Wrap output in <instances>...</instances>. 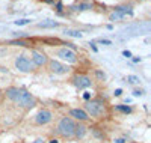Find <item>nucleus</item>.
Segmentation results:
<instances>
[{"label":"nucleus","mask_w":151,"mask_h":143,"mask_svg":"<svg viewBox=\"0 0 151 143\" xmlns=\"http://www.w3.org/2000/svg\"><path fill=\"white\" fill-rule=\"evenodd\" d=\"M5 95L8 99H11L14 104H17V106H20L23 109H32L36 106V98L33 97V94H30L24 87L11 86L5 90Z\"/></svg>","instance_id":"nucleus-1"},{"label":"nucleus","mask_w":151,"mask_h":143,"mask_svg":"<svg viewBox=\"0 0 151 143\" xmlns=\"http://www.w3.org/2000/svg\"><path fill=\"white\" fill-rule=\"evenodd\" d=\"M88 116L89 118H103V116H106V112H107V106H106V102L101 99V98H92L89 101H86L85 104V109H83Z\"/></svg>","instance_id":"nucleus-2"},{"label":"nucleus","mask_w":151,"mask_h":143,"mask_svg":"<svg viewBox=\"0 0 151 143\" xmlns=\"http://www.w3.org/2000/svg\"><path fill=\"white\" fill-rule=\"evenodd\" d=\"M74 127L76 122L70 118V116H62L59 118L58 124H56V134L64 137V139H73L74 137Z\"/></svg>","instance_id":"nucleus-3"},{"label":"nucleus","mask_w":151,"mask_h":143,"mask_svg":"<svg viewBox=\"0 0 151 143\" xmlns=\"http://www.w3.org/2000/svg\"><path fill=\"white\" fill-rule=\"evenodd\" d=\"M14 66H15V69H17L18 72H21V74H30V72H33V71L36 69V66L33 65V62L30 60V57H29L27 54H24V53H21V54H18V56L15 57Z\"/></svg>","instance_id":"nucleus-4"},{"label":"nucleus","mask_w":151,"mask_h":143,"mask_svg":"<svg viewBox=\"0 0 151 143\" xmlns=\"http://www.w3.org/2000/svg\"><path fill=\"white\" fill-rule=\"evenodd\" d=\"M56 57H59L62 62H67V63H76L77 62V53L76 50L70 48V47H62V48H58L55 51Z\"/></svg>","instance_id":"nucleus-5"},{"label":"nucleus","mask_w":151,"mask_h":143,"mask_svg":"<svg viewBox=\"0 0 151 143\" xmlns=\"http://www.w3.org/2000/svg\"><path fill=\"white\" fill-rule=\"evenodd\" d=\"M47 66H48V71H50V72H53V74H56V75H64V74H68V72H70V69H71L67 63L60 62V60H56V59L48 60Z\"/></svg>","instance_id":"nucleus-6"},{"label":"nucleus","mask_w":151,"mask_h":143,"mask_svg":"<svg viewBox=\"0 0 151 143\" xmlns=\"http://www.w3.org/2000/svg\"><path fill=\"white\" fill-rule=\"evenodd\" d=\"M71 82H73V84L77 87L79 90H82V89H88V87H91V86H92L91 77H89V75H86V74H82V72L74 74V77L71 79Z\"/></svg>","instance_id":"nucleus-7"},{"label":"nucleus","mask_w":151,"mask_h":143,"mask_svg":"<svg viewBox=\"0 0 151 143\" xmlns=\"http://www.w3.org/2000/svg\"><path fill=\"white\" fill-rule=\"evenodd\" d=\"M53 118H55V114H53L52 110H48V109H41L40 112L35 114L33 122H35L36 125H47V124H50V122L53 121Z\"/></svg>","instance_id":"nucleus-8"},{"label":"nucleus","mask_w":151,"mask_h":143,"mask_svg":"<svg viewBox=\"0 0 151 143\" xmlns=\"http://www.w3.org/2000/svg\"><path fill=\"white\" fill-rule=\"evenodd\" d=\"M30 60L33 62V65L35 66H45V65L48 63V57H47V54L45 53H42V51H40V50H30Z\"/></svg>","instance_id":"nucleus-9"},{"label":"nucleus","mask_w":151,"mask_h":143,"mask_svg":"<svg viewBox=\"0 0 151 143\" xmlns=\"http://www.w3.org/2000/svg\"><path fill=\"white\" fill-rule=\"evenodd\" d=\"M68 116L76 122H82V124H85V122H88V121H91V118L88 116V113L83 110V109H70V112H68Z\"/></svg>","instance_id":"nucleus-10"},{"label":"nucleus","mask_w":151,"mask_h":143,"mask_svg":"<svg viewBox=\"0 0 151 143\" xmlns=\"http://www.w3.org/2000/svg\"><path fill=\"white\" fill-rule=\"evenodd\" d=\"M88 133V127L82 122H76V127H74V137L76 139H83Z\"/></svg>","instance_id":"nucleus-11"},{"label":"nucleus","mask_w":151,"mask_h":143,"mask_svg":"<svg viewBox=\"0 0 151 143\" xmlns=\"http://www.w3.org/2000/svg\"><path fill=\"white\" fill-rule=\"evenodd\" d=\"M115 12H118V14H121L122 17H125V15H130L132 14V6H116L115 9H113Z\"/></svg>","instance_id":"nucleus-12"},{"label":"nucleus","mask_w":151,"mask_h":143,"mask_svg":"<svg viewBox=\"0 0 151 143\" xmlns=\"http://www.w3.org/2000/svg\"><path fill=\"white\" fill-rule=\"evenodd\" d=\"M115 110H116V112H121V113H124V114L132 113V107H130V106H124V104H116Z\"/></svg>","instance_id":"nucleus-13"},{"label":"nucleus","mask_w":151,"mask_h":143,"mask_svg":"<svg viewBox=\"0 0 151 143\" xmlns=\"http://www.w3.org/2000/svg\"><path fill=\"white\" fill-rule=\"evenodd\" d=\"M9 44L11 45H20V47H29L30 45L29 41H24V39H14V41H11Z\"/></svg>","instance_id":"nucleus-14"},{"label":"nucleus","mask_w":151,"mask_h":143,"mask_svg":"<svg viewBox=\"0 0 151 143\" xmlns=\"http://www.w3.org/2000/svg\"><path fill=\"white\" fill-rule=\"evenodd\" d=\"M76 9H77V11H88V9H92V3L83 2V3H80V5L76 6Z\"/></svg>","instance_id":"nucleus-15"},{"label":"nucleus","mask_w":151,"mask_h":143,"mask_svg":"<svg viewBox=\"0 0 151 143\" xmlns=\"http://www.w3.org/2000/svg\"><path fill=\"white\" fill-rule=\"evenodd\" d=\"M94 72H95V77H97L100 82H104V80H106V72H104L103 69H95Z\"/></svg>","instance_id":"nucleus-16"},{"label":"nucleus","mask_w":151,"mask_h":143,"mask_svg":"<svg viewBox=\"0 0 151 143\" xmlns=\"http://www.w3.org/2000/svg\"><path fill=\"white\" fill-rule=\"evenodd\" d=\"M127 82L130 84H139L141 83V79L137 75H127Z\"/></svg>","instance_id":"nucleus-17"},{"label":"nucleus","mask_w":151,"mask_h":143,"mask_svg":"<svg viewBox=\"0 0 151 143\" xmlns=\"http://www.w3.org/2000/svg\"><path fill=\"white\" fill-rule=\"evenodd\" d=\"M65 35L67 36H73V38H82V33L79 30H70V29H67L65 30Z\"/></svg>","instance_id":"nucleus-18"},{"label":"nucleus","mask_w":151,"mask_h":143,"mask_svg":"<svg viewBox=\"0 0 151 143\" xmlns=\"http://www.w3.org/2000/svg\"><path fill=\"white\" fill-rule=\"evenodd\" d=\"M58 23H55V21H50V23H40L38 24V27H42V29H47V27H58Z\"/></svg>","instance_id":"nucleus-19"},{"label":"nucleus","mask_w":151,"mask_h":143,"mask_svg":"<svg viewBox=\"0 0 151 143\" xmlns=\"http://www.w3.org/2000/svg\"><path fill=\"white\" fill-rule=\"evenodd\" d=\"M109 18H110V21H115V20H121V18H124V17H122L121 14H118V12L113 11L112 14H110V17H109Z\"/></svg>","instance_id":"nucleus-20"},{"label":"nucleus","mask_w":151,"mask_h":143,"mask_svg":"<svg viewBox=\"0 0 151 143\" xmlns=\"http://www.w3.org/2000/svg\"><path fill=\"white\" fill-rule=\"evenodd\" d=\"M29 23H30V20H27V18H24V20H17V21H15L17 26H24V24H29Z\"/></svg>","instance_id":"nucleus-21"},{"label":"nucleus","mask_w":151,"mask_h":143,"mask_svg":"<svg viewBox=\"0 0 151 143\" xmlns=\"http://www.w3.org/2000/svg\"><path fill=\"white\" fill-rule=\"evenodd\" d=\"M144 95V90L142 89H134L133 90V97H142Z\"/></svg>","instance_id":"nucleus-22"},{"label":"nucleus","mask_w":151,"mask_h":143,"mask_svg":"<svg viewBox=\"0 0 151 143\" xmlns=\"http://www.w3.org/2000/svg\"><path fill=\"white\" fill-rule=\"evenodd\" d=\"M32 143H47V140H45V139H42V137H40V139H35Z\"/></svg>","instance_id":"nucleus-23"},{"label":"nucleus","mask_w":151,"mask_h":143,"mask_svg":"<svg viewBox=\"0 0 151 143\" xmlns=\"http://www.w3.org/2000/svg\"><path fill=\"white\" fill-rule=\"evenodd\" d=\"M113 142H115V143H127V140H125V139H122V137H119V139H115Z\"/></svg>","instance_id":"nucleus-24"},{"label":"nucleus","mask_w":151,"mask_h":143,"mask_svg":"<svg viewBox=\"0 0 151 143\" xmlns=\"http://www.w3.org/2000/svg\"><path fill=\"white\" fill-rule=\"evenodd\" d=\"M100 42H101V44H106V45H110V41H109V39H100Z\"/></svg>","instance_id":"nucleus-25"},{"label":"nucleus","mask_w":151,"mask_h":143,"mask_svg":"<svg viewBox=\"0 0 151 143\" xmlns=\"http://www.w3.org/2000/svg\"><path fill=\"white\" fill-rule=\"evenodd\" d=\"M122 54H124L125 57H130V56H132V53H130V51H127V50H125V51H122Z\"/></svg>","instance_id":"nucleus-26"},{"label":"nucleus","mask_w":151,"mask_h":143,"mask_svg":"<svg viewBox=\"0 0 151 143\" xmlns=\"http://www.w3.org/2000/svg\"><path fill=\"white\" fill-rule=\"evenodd\" d=\"M83 98H85L86 101H89V99H91V95H89V94L86 92V94H83Z\"/></svg>","instance_id":"nucleus-27"},{"label":"nucleus","mask_w":151,"mask_h":143,"mask_svg":"<svg viewBox=\"0 0 151 143\" xmlns=\"http://www.w3.org/2000/svg\"><path fill=\"white\" fill-rule=\"evenodd\" d=\"M121 94H122V90H121V89H116V90H115V97H119Z\"/></svg>","instance_id":"nucleus-28"},{"label":"nucleus","mask_w":151,"mask_h":143,"mask_svg":"<svg viewBox=\"0 0 151 143\" xmlns=\"http://www.w3.org/2000/svg\"><path fill=\"white\" fill-rule=\"evenodd\" d=\"M42 2H45V3H50V5H52V3H55V0H42Z\"/></svg>","instance_id":"nucleus-29"},{"label":"nucleus","mask_w":151,"mask_h":143,"mask_svg":"<svg viewBox=\"0 0 151 143\" xmlns=\"http://www.w3.org/2000/svg\"><path fill=\"white\" fill-rule=\"evenodd\" d=\"M48 143H58V140H56V139H52V140H50Z\"/></svg>","instance_id":"nucleus-30"},{"label":"nucleus","mask_w":151,"mask_h":143,"mask_svg":"<svg viewBox=\"0 0 151 143\" xmlns=\"http://www.w3.org/2000/svg\"><path fill=\"white\" fill-rule=\"evenodd\" d=\"M85 2H88V3H91V2H92V0H85Z\"/></svg>","instance_id":"nucleus-31"}]
</instances>
